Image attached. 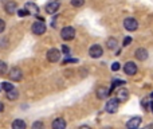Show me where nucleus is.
Returning a JSON list of instances; mask_svg holds the SVG:
<instances>
[{"label":"nucleus","mask_w":153,"mask_h":129,"mask_svg":"<svg viewBox=\"0 0 153 129\" xmlns=\"http://www.w3.org/2000/svg\"><path fill=\"white\" fill-rule=\"evenodd\" d=\"M32 129H45V124L42 121H35L32 124Z\"/></svg>","instance_id":"5701e85b"},{"label":"nucleus","mask_w":153,"mask_h":129,"mask_svg":"<svg viewBox=\"0 0 153 129\" xmlns=\"http://www.w3.org/2000/svg\"><path fill=\"white\" fill-rule=\"evenodd\" d=\"M109 89H106L105 86H100L97 89V97L98 98H101V100H103V98H106V97H109Z\"/></svg>","instance_id":"4468645a"},{"label":"nucleus","mask_w":153,"mask_h":129,"mask_svg":"<svg viewBox=\"0 0 153 129\" xmlns=\"http://www.w3.org/2000/svg\"><path fill=\"white\" fill-rule=\"evenodd\" d=\"M117 101L118 102H126L128 100H129V92H128V89H125V87H121V89L117 90Z\"/></svg>","instance_id":"1a4fd4ad"},{"label":"nucleus","mask_w":153,"mask_h":129,"mask_svg":"<svg viewBox=\"0 0 153 129\" xmlns=\"http://www.w3.org/2000/svg\"><path fill=\"white\" fill-rule=\"evenodd\" d=\"M102 54H103V48L100 45H93L89 48V55L91 58H100V57H102Z\"/></svg>","instance_id":"0eeeda50"},{"label":"nucleus","mask_w":153,"mask_h":129,"mask_svg":"<svg viewBox=\"0 0 153 129\" xmlns=\"http://www.w3.org/2000/svg\"><path fill=\"white\" fill-rule=\"evenodd\" d=\"M18 95H19V93H18V90L13 87L12 90H10V92H7V98L10 101H13V100H16L18 98Z\"/></svg>","instance_id":"aec40b11"},{"label":"nucleus","mask_w":153,"mask_h":129,"mask_svg":"<svg viewBox=\"0 0 153 129\" xmlns=\"http://www.w3.org/2000/svg\"><path fill=\"white\" fill-rule=\"evenodd\" d=\"M151 97H152V98H153V93H152V94H151Z\"/></svg>","instance_id":"72a5a7b5"},{"label":"nucleus","mask_w":153,"mask_h":129,"mask_svg":"<svg viewBox=\"0 0 153 129\" xmlns=\"http://www.w3.org/2000/svg\"><path fill=\"white\" fill-rule=\"evenodd\" d=\"M4 8H5V11H7L8 13H13V12H16V11H18V7H16V3H15V1H8V3H5Z\"/></svg>","instance_id":"dca6fc26"},{"label":"nucleus","mask_w":153,"mask_h":129,"mask_svg":"<svg viewBox=\"0 0 153 129\" xmlns=\"http://www.w3.org/2000/svg\"><path fill=\"white\" fill-rule=\"evenodd\" d=\"M120 69H121V66H120L118 62H114V63L111 65V70H113V71H118Z\"/></svg>","instance_id":"bb28decb"},{"label":"nucleus","mask_w":153,"mask_h":129,"mask_svg":"<svg viewBox=\"0 0 153 129\" xmlns=\"http://www.w3.org/2000/svg\"><path fill=\"white\" fill-rule=\"evenodd\" d=\"M124 27L128 31H136L138 28V22L134 18H126L124 20Z\"/></svg>","instance_id":"39448f33"},{"label":"nucleus","mask_w":153,"mask_h":129,"mask_svg":"<svg viewBox=\"0 0 153 129\" xmlns=\"http://www.w3.org/2000/svg\"><path fill=\"white\" fill-rule=\"evenodd\" d=\"M126 84L125 81H122V79H114L113 82H111V87H110V90H109V93H111L114 89H116L117 86H124V85Z\"/></svg>","instance_id":"6ab92c4d"},{"label":"nucleus","mask_w":153,"mask_h":129,"mask_svg":"<svg viewBox=\"0 0 153 129\" xmlns=\"http://www.w3.org/2000/svg\"><path fill=\"white\" fill-rule=\"evenodd\" d=\"M32 32L35 35H43L46 32V24L43 23V20H39V22H35L31 27Z\"/></svg>","instance_id":"20e7f679"},{"label":"nucleus","mask_w":153,"mask_h":129,"mask_svg":"<svg viewBox=\"0 0 153 129\" xmlns=\"http://www.w3.org/2000/svg\"><path fill=\"white\" fill-rule=\"evenodd\" d=\"M8 77H10L12 81H22V78H23V73H22V70L19 67H12L10 71H8Z\"/></svg>","instance_id":"423d86ee"},{"label":"nucleus","mask_w":153,"mask_h":129,"mask_svg":"<svg viewBox=\"0 0 153 129\" xmlns=\"http://www.w3.org/2000/svg\"><path fill=\"white\" fill-rule=\"evenodd\" d=\"M130 43H132V37H125L124 43H122V45H124V46H129Z\"/></svg>","instance_id":"a878e982"},{"label":"nucleus","mask_w":153,"mask_h":129,"mask_svg":"<svg viewBox=\"0 0 153 129\" xmlns=\"http://www.w3.org/2000/svg\"><path fill=\"white\" fill-rule=\"evenodd\" d=\"M149 108L152 109V113H153V102H149Z\"/></svg>","instance_id":"473e14b6"},{"label":"nucleus","mask_w":153,"mask_h":129,"mask_svg":"<svg viewBox=\"0 0 153 129\" xmlns=\"http://www.w3.org/2000/svg\"><path fill=\"white\" fill-rule=\"evenodd\" d=\"M69 62H70V63H75V62H78V61H76V59H66V61H65L63 63H65V65H67Z\"/></svg>","instance_id":"c756f323"},{"label":"nucleus","mask_w":153,"mask_h":129,"mask_svg":"<svg viewBox=\"0 0 153 129\" xmlns=\"http://www.w3.org/2000/svg\"><path fill=\"white\" fill-rule=\"evenodd\" d=\"M16 12H18V15L20 16V18H23V16L30 15V13H28V11H27V10H24V8H23V10H18V11H16Z\"/></svg>","instance_id":"393cba45"},{"label":"nucleus","mask_w":153,"mask_h":129,"mask_svg":"<svg viewBox=\"0 0 153 129\" xmlns=\"http://www.w3.org/2000/svg\"><path fill=\"white\" fill-rule=\"evenodd\" d=\"M124 71H125V74H128V75H134V74L137 73V65L132 61L126 62V63L124 65Z\"/></svg>","instance_id":"9d476101"},{"label":"nucleus","mask_w":153,"mask_h":129,"mask_svg":"<svg viewBox=\"0 0 153 129\" xmlns=\"http://www.w3.org/2000/svg\"><path fill=\"white\" fill-rule=\"evenodd\" d=\"M140 124H141V117H133L126 122V127L128 129H137L140 127Z\"/></svg>","instance_id":"f8f14e48"},{"label":"nucleus","mask_w":153,"mask_h":129,"mask_svg":"<svg viewBox=\"0 0 153 129\" xmlns=\"http://www.w3.org/2000/svg\"><path fill=\"white\" fill-rule=\"evenodd\" d=\"M79 129H91V128L87 127V125H82V127H79Z\"/></svg>","instance_id":"2f4dec72"},{"label":"nucleus","mask_w":153,"mask_h":129,"mask_svg":"<svg viewBox=\"0 0 153 129\" xmlns=\"http://www.w3.org/2000/svg\"><path fill=\"white\" fill-rule=\"evenodd\" d=\"M134 55H136V58L138 59V61H141V62H144V61H146L148 59V51L145 50V48H137L136 50V53H134Z\"/></svg>","instance_id":"9b49d317"},{"label":"nucleus","mask_w":153,"mask_h":129,"mask_svg":"<svg viewBox=\"0 0 153 129\" xmlns=\"http://www.w3.org/2000/svg\"><path fill=\"white\" fill-rule=\"evenodd\" d=\"M106 46H108L109 50H116L118 43H117V39L116 38H109L108 42H106Z\"/></svg>","instance_id":"f3484780"},{"label":"nucleus","mask_w":153,"mask_h":129,"mask_svg":"<svg viewBox=\"0 0 153 129\" xmlns=\"http://www.w3.org/2000/svg\"><path fill=\"white\" fill-rule=\"evenodd\" d=\"M26 122L23 120H15L12 122V129H26Z\"/></svg>","instance_id":"a211bd4d"},{"label":"nucleus","mask_w":153,"mask_h":129,"mask_svg":"<svg viewBox=\"0 0 153 129\" xmlns=\"http://www.w3.org/2000/svg\"><path fill=\"white\" fill-rule=\"evenodd\" d=\"M85 4V0H71L73 7H82Z\"/></svg>","instance_id":"b1692460"},{"label":"nucleus","mask_w":153,"mask_h":129,"mask_svg":"<svg viewBox=\"0 0 153 129\" xmlns=\"http://www.w3.org/2000/svg\"><path fill=\"white\" fill-rule=\"evenodd\" d=\"M61 37L63 40H73L75 38V30L74 27L71 26H67V27H63V28L61 30Z\"/></svg>","instance_id":"f257e3e1"},{"label":"nucleus","mask_w":153,"mask_h":129,"mask_svg":"<svg viewBox=\"0 0 153 129\" xmlns=\"http://www.w3.org/2000/svg\"><path fill=\"white\" fill-rule=\"evenodd\" d=\"M3 110H4V104H3V102H0V113H1Z\"/></svg>","instance_id":"7c9ffc66"},{"label":"nucleus","mask_w":153,"mask_h":129,"mask_svg":"<svg viewBox=\"0 0 153 129\" xmlns=\"http://www.w3.org/2000/svg\"><path fill=\"white\" fill-rule=\"evenodd\" d=\"M24 10H27L28 11V13H34V15H36L38 12H39V7H38L35 3H27L26 4V7H24Z\"/></svg>","instance_id":"2eb2a0df"},{"label":"nucleus","mask_w":153,"mask_h":129,"mask_svg":"<svg viewBox=\"0 0 153 129\" xmlns=\"http://www.w3.org/2000/svg\"><path fill=\"white\" fill-rule=\"evenodd\" d=\"M61 59V51L56 48H50L47 51V61L48 62H58Z\"/></svg>","instance_id":"6e6552de"},{"label":"nucleus","mask_w":153,"mask_h":129,"mask_svg":"<svg viewBox=\"0 0 153 129\" xmlns=\"http://www.w3.org/2000/svg\"><path fill=\"white\" fill-rule=\"evenodd\" d=\"M118 105H120V102L117 101V98H110L105 105V110L110 114H114V113H117V110H118Z\"/></svg>","instance_id":"f03ea898"},{"label":"nucleus","mask_w":153,"mask_h":129,"mask_svg":"<svg viewBox=\"0 0 153 129\" xmlns=\"http://www.w3.org/2000/svg\"><path fill=\"white\" fill-rule=\"evenodd\" d=\"M59 7H61V1L59 0H48V3L46 4V12L53 15V13H55L59 10Z\"/></svg>","instance_id":"7ed1b4c3"},{"label":"nucleus","mask_w":153,"mask_h":129,"mask_svg":"<svg viewBox=\"0 0 153 129\" xmlns=\"http://www.w3.org/2000/svg\"><path fill=\"white\" fill-rule=\"evenodd\" d=\"M1 89L5 90V92H10V90L13 89V86H12V84H10V82H3V84H1Z\"/></svg>","instance_id":"412c9836"},{"label":"nucleus","mask_w":153,"mask_h":129,"mask_svg":"<svg viewBox=\"0 0 153 129\" xmlns=\"http://www.w3.org/2000/svg\"><path fill=\"white\" fill-rule=\"evenodd\" d=\"M62 51H63V54H65V55H70V48L67 47L66 45H63V46H62Z\"/></svg>","instance_id":"cd10ccee"},{"label":"nucleus","mask_w":153,"mask_h":129,"mask_svg":"<svg viewBox=\"0 0 153 129\" xmlns=\"http://www.w3.org/2000/svg\"><path fill=\"white\" fill-rule=\"evenodd\" d=\"M4 28H5V22L3 19H0V34L4 31Z\"/></svg>","instance_id":"c85d7f7f"},{"label":"nucleus","mask_w":153,"mask_h":129,"mask_svg":"<svg viewBox=\"0 0 153 129\" xmlns=\"http://www.w3.org/2000/svg\"><path fill=\"white\" fill-rule=\"evenodd\" d=\"M7 63L5 62H3V61H0V75H3V74H5L7 73Z\"/></svg>","instance_id":"4be33fe9"},{"label":"nucleus","mask_w":153,"mask_h":129,"mask_svg":"<svg viewBox=\"0 0 153 129\" xmlns=\"http://www.w3.org/2000/svg\"><path fill=\"white\" fill-rule=\"evenodd\" d=\"M51 128L53 129H66V121H65L63 119H55L53 121V124H51Z\"/></svg>","instance_id":"ddd939ff"}]
</instances>
